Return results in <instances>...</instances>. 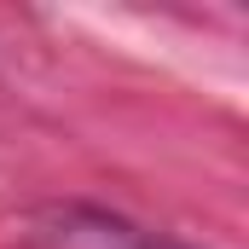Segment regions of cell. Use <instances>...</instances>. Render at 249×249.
<instances>
[{"label":"cell","instance_id":"obj_1","mask_svg":"<svg viewBox=\"0 0 249 249\" xmlns=\"http://www.w3.org/2000/svg\"><path fill=\"white\" fill-rule=\"evenodd\" d=\"M29 249H191V244H174L162 232H145V226L116 220L105 209L53 203V209L29 214Z\"/></svg>","mask_w":249,"mask_h":249}]
</instances>
